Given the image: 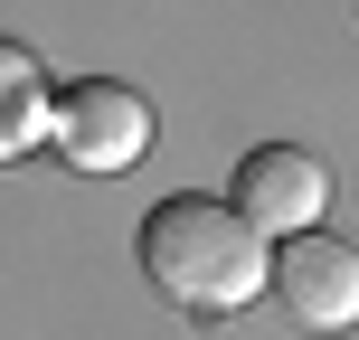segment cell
Here are the masks:
<instances>
[{"mask_svg":"<svg viewBox=\"0 0 359 340\" xmlns=\"http://www.w3.org/2000/svg\"><path fill=\"white\" fill-rule=\"evenodd\" d=\"M274 246L236 217V198H161L142 217V274L180 312H246L265 293Z\"/></svg>","mask_w":359,"mask_h":340,"instance_id":"obj_1","label":"cell"},{"mask_svg":"<svg viewBox=\"0 0 359 340\" xmlns=\"http://www.w3.org/2000/svg\"><path fill=\"white\" fill-rule=\"evenodd\" d=\"M48 142L67 151V170H133L151 151V104L114 76H86L48 104Z\"/></svg>","mask_w":359,"mask_h":340,"instance_id":"obj_2","label":"cell"},{"mask_svg":"<svg viewBox=\"0 0 359 340\" xmlns=\"http://www.w3.org/2000/svg\"><path fill=\"white\" fill-rule=\"evenodd\" d=\"M227 189H236V217H246L255 236H303V227H322V208H331V161L303 151V142H255Z\"/></svg>","mask_w":359,"mask_h":340,"instance_id":"obj_3","label":"cell"},{"mask_svg":"<svg viewBox=\"0 0 359 340\" xmlns=\"http://www.w3.org/2000/svg\"><path fill=\"white\" fill-rule=\"evenodd\" d=\"M265 293H274L303 331H350V322H359V246H341V236H322V227L274 236Z\"/></svg>","mask_w":359,"mask_h":340,"instance_id":"obj_4","label":"cell"},{"mask_svg":"<svg viewBox=\"0 0 359 340\" xmlns=\"http://www.w3.org/2000/svg\"><path fill=\"white\" fill-rule=\"evenodd\" d=\"M48 67H38L19 38H0V161H19L29 142H48Z\"/></svg>","mask_w":359,"mask_h":340,"instance_id":"obj_5","label":"cell"}]
</instances>
